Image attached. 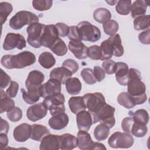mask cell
I'll use <instances>...</instances> for the list:
<instances>
[{
  "label": "cell",
  "instance_id": "cell-50",
  "mask_svg": "<svg viewBox=\"0 0 150 150\" xmlns=\"http://www.w3.org/2000/svg\"><path fill=\"white\" fill-rule=\"evenodd\" d=\"M19 86L15 81H11L9 87L6 91V95L10 98H14L16 96Z\"/></svg>",
  "mask_w": 150,
  "mask_h": 150
},
{
  "label": "cell",
  "instance_id": "cell-37",
  "mask_svg": "<svg viewBox=\"0 0 150 150\" xmlns=\"http://www.w3.org/2000/svg\"><path fill=\"white\" fill-rule=\"evenodd\" d=\"M131 116L135 122L146 125L149 121V114L146 110L139 109L134 113H131Z\"/></svg>",
  "mask_w": 150,
  "mask_h": 150
},
{
  "label": "cell",
  "instance_id": "cell-2",
  "mask_svg": "<svg viewBox=\"0 0 150 150\" xmlns=\"http://www.w3.org/2000/svg\"><path fill=\"white\" fill-rule=\"evenodd\" d=\"M35 62V55L29 51L22 52L15 55L6 54L1 60V64L8 69H23L31 66Z\"/></svg>",
  "mask_w": 150,
  "mask_h": 150
},
{
  "label": "cell",
  "instance_id": "cell-28",
  "mask_svg": "<svg viewBox=\"0 0 150 150\" xmlns=\"http://www.w3.org/2000/svg\"><path fill=\"white\" fill-rule=\"evenodd\" d=\"M66 89L70 95H77L81 90V83L77 77H70L65 83Z\"/></svg>",
  "mask_w": 150,
  "mask_h": 150
},
{
  "label": "cell",
  "instance_id": "cell-12",
  "mask_svg": "<svg viewBox=\"0 0 150 150\" xmlns=\"http://www.w3.org/2000/svg\"><path fill=\"white\" fill-rule=\"evenodd\" d=\"M47 108L43 103L35 104L29 107L26 111L27 118L35 122L43 118L47 113Z\"/></svg>",
  "mask_w": 150,
  "mask_h": 150
},
{
  "label": "cell",
  "instance_id": "cell-5",
  "mask_svg": "<svg viewBox=\"0 0 150 150\" xmlns=\"http://www.w3.org/2000/svg\"><path fill=\"white\" fill-rule=\"evenodd\" d=\"M115 108L111 105L105 104L96 113L92 115L93 123L96 124L100 122L106 125L110 128H112L115 124V119L114 117Z\"/></svg>",
  "mask_w": 150,
  "mask_h": 150
},
{
  "label": "cell",
  "instance_id": "cell-13",
  "mask_svg": "<svg viewBox=\"0 0 150 150\" xmlns=\"http://www.w3.org/2000/svg\"><path fill=\"white\" fill-rule=\"evenodd\" d=\"M61 84L62 83L59 80L50 78L47 82L40 86L41 97L45 98L46 97L61 93Z\"/></svg>",
  "mask_w": 150,
  "mask_h": 150
},
{
  "label": "cell",
  "instance_id": "cell-27",
  "mask_svg": "<svg viewBox=\"0 0 150 150\" xmlns=\"http://www.w3.org/2000/svg\"><path fill=\"white\" fill-rule=\"evenodd\" d=\"M49 134L50 131L46 126L35 124L32 125V131L30 138L36 141H41L44 137Z\"/></svg>",
  "mask_w": 150,
  "mask_h": 150
},
{
  "label": "cell",
  "instance_id": "cell-19",
  "mask_svg": "<svg viewBox=\"0 0 150 150\" xmlns=\"http://www.w3.org/2000/svg\"><path fill=\"white\" fill-rule=\"evenodd\" d=\"M40 86L38 87H29L27 88L28 91L21 88V91L22 94V98L27 104H33L39 100L40 97H41Z\"/></svg>",
  "mask_w": 150,
  "mask_h": 150
},
{
  "label": "cell",
  "instance_id": "cell-43",
  "mask_svg": "<svg viewBox=\"0 0 150 150\" xmlns=\"http://www.w3.org/2000/svg\"><path fill=\"white\" fill-rule=\"evenodd\" d=\"M52 0H34L32 1L33 7L39 11L49 10L52 7Z\"/></svg>",
  "mask_w": 150,
  "mask_h": 150
},
{
  "label": "cell",
  "instance_id": "cell-23",
  "mask_svg": "<svg viewBox=\"0 0 150 150\" xmlns=\"http://www.w3.org/2000/svg\"><path fill=\"white\" fill-rule=\"evenodd\" d=\"M72 73L63 66L53 69L50 73V78L59 80L62 84H65L69 78L71 77Z\"/></svg>",
  "mask_w": 150,
  "mask_h": 150
},
{
  "label": "cell",
  "instance_id": "cell-15",
  "mask_svg": "<svg viewBox=\"0 0 150 150\" xmlns=\"http://www.w3.org/2000/svg\"><path fill=\"white\" fill-rule=\"evenodd\" d=\"M31 131V125L27 123L21 124L14 128L13 131V138L18 142H25L30 137Z\"/></svg>",
  "mask_w": 150,
  "mask_h": 150
},
{
  "label": "cell",
  "instance_id": "cell-46",
  "mask_svg": "<svg viewBox=\"0 0 150 150\" xmlns=\"http://www.w3.org/2000/svg\"><path fill=\"white\" fill-rule=\"evenodd\" d=\"M87 57L94 60H98L101 59V52L100 47L98 45H93L87 49Z\"/></svg>",
  "mask_w": 150,
  "mask_h": 150
},
{
  "label": "cell",
  "instance_id": "cell-52",
  "mask_svg": "<svg viewBox=\"0 0 150 150\" xmlns=\"http://www.w3.org/2000/svg\"><path fill=\"white\" fill-rule=\"evenodd\" d=\"M1 90L5 88L11 82V79L2 69H1Z\"/></svg>",
  "mask_w": 150,
  "mask_h": 150
},
{
  "label": "cell",
  "instance_id": "cell-42",
  "mask_svg": "<svg viewBox=\"0 0 150 150\" xmlns=\"http://www.w3.org/2000/svg\"><path fill=\"white\" fill-rule=\"evenodd\" d=\"M103 28L104 33L109 36H113L116 34L118 30L119 25L117 21L115 20H111L107 21L103 24Z\"/></svg>",
  "mask_w": 150,
  "mask_h": 150
},
{
  "label": "cell",
  "instance_id": "cell-34",
  "mask_svg": "<svg viewBox=\"0 0 150 150\" xmlns=\"http://www.w3.org/2000/svg\"><path fill=\"white\" fill-rule=\"evenodd\" d=\"M117 102L120 105L127 109L132 108L136 105L133 98L125 91L119 94L117 97Z\"/></svg>",
  "mask_w": 150,
  "mask_h": 150
},
{
  "label": "cell",
  "instance_id": "cell-47",
  "mask_svg": "<svg viewBox=\"0 0 150 150\" xmlns=\"http://www.w3.org/2000/svg\"><path fill=\"white\" fill-rule=\"evenodd\" d=\"M116 63L112 60H104L102 63V67L105 73L108 74L115 73Z\"/></svg>",
  "mask_w": 150,
  "mask_h": 150
},
{
  "label": "cell",
  "instance_id": "cell-18",
  "mask_svg": "<svg viewBox=\"0 0 150 150\" xmlns=\"http://www.w3.org/2000/svg\"><path fill=\"white\" fill-rule=\"evenodd\" d=\"M39 149L40 150H58L60 149L59 135L48 134L41 140Z\"/></svg>",
  "mask_w": 150,
  "mask_h": 150
},
{
  "label": "cell",
  "instance_id": "cell-31",
  "mask_svg": "<svg viewBox=\"0 0 150 150\" xmlns=\"http://www.w3.org/2000/svg\"><path fill=\"white\" fill-rule=\"evenodd\" d=\"M108 39L111 42L114 49L113 56L115 57H121L124 54V48L122 45L121 39L119 34H115L110 36Z\"/></svg>",
  "mask_w": 150,
  "mask_h": 150
},
{
  "label": "cell",
  "instance_id": "cell-56",
  "mask_svg": "<svg viewBox=\"0 0 150 150\" xmlns=\"http://www.w3.org/2000/svg\"><path fill=\"white\" fill-rule=\"evenodd\" d=\"M0 142H1V149H2L5 148V147L8 146V138L6 134H5V133L0 134Z\"/></svg>",
  "mask_w": 150,
  "mask_h": 150
},
{
  "label": "cell",
  "instance_id": "cell-20",
  "mask_svg": "<svg viewBox=\"0 0 150 150\" xmlns=\"http://www.w3.org/2000/svg\"><path fill=\"white\" fill-rule=\"evenodd\" d=\"M69 121V116L67 114L63 112L52 116L49 120L48 124L52 129L61 130L67 125Z\"/></svg>",
  "mask_w": 150,
  "mask_h": 150
},
{
  "label": "cell",
  "instance_id": "cell-41",
  "mask_svg": "<svg viewBox=\"0 0 150 150\" xmlns=\"http://www.w3.org/2000/svg\"><path fill=\"white\" fill-rule=\"evenodd\" d=\"M148 128L146 125L135 122L132 125L131 129V134L138 138L144 137L147 133Z\"/></svg>",
  "mask_w": 150,
  "mask_h": 150
},
{
  "label": "cell",
  "instance_id": "cell-45",
  "mask_svg": "<svg viewBox=\"0 0 150 150\" xmlns=\"http://www.w3.org/2000/svg\"><path fill=\"white\" fill-rule=\"evenodd\" d=\"M8 118L12 122H17L22 118V111L18 107H14L7 111Z\"/></svg>",
  "mask_w": 150,
  "mask_h": 150
},
{
  "label": "cell",
  "instance_id": "cell-3",
  "mask_svg": "<svg viewBox=\"0 0 150 150\" xmlns=\"http://www.w3.org/2000/svg\"><path fill=\"white\" fill-rule=\"evenodd\" d=\"M80 40L96 42L101 38V31L98 28L90 22L83 21L77 26Z\"/></svg>",
  "mask_w": 150,
  "mask_h": 150
},
{
  "label": "cell",
  "instance_id": "cell-30",
  "mask_svg": "<svg viewBox=\"0 0 150 150\" xmlns=\"http://www.w3.org/2000/svg\"><path fill=\"white\" fill-rule=\"evenodd\" d=\"M38 61L39 64L45 69H50L56 63V59L53 55L47 52L42 53L39 56Z\"/></svg>",
  "mask_w": 150,
  "mask_h": 150
},
{
  "label": "cell",
  "instance_id": "cell-48",
  "mask_svg": "<svg viewBox=\"0 0 150 150\" xmlns=\"http://www.w3.org/2000/svg\"><path fill=\"white\" fill-rule=\"evenodd\" d=\"M62 66L67 69L72 73V74L77 72L79 67L78 63L74 60L71 59L65 60L62 63Z\"/></svg>",
  "mask_w": 150,
  "mask_h": 150
},
{
  "label": "cell",
  "instance_id": "cell-38",
  "mask_svg": "<svg viewBox=\"0 0 150 150\" xmlns=\"http://www.w3.org/2000/svg\"><path fill=\"white\" fill-rule=\"evenodd\" d=\"M134 28L137 30L148 29L149 28V15H142L135 18Z\"/></svg>",
  "mask_w": 150,
  "mask_h": 150
},
{
  "label": "cell",
  "instance_id": "cell-6",
  "mask_svg": "<svg viewBox=\"0 0 150 150\" xmlns=\"http://www.w3.org/2000/svg\"><path fill=\"white\" fill-rule=\"evenodd\" d=\"M64 96L61 93L46 97L43 101L52 116L64 112Z\"/></svg>",
  "mask_w": 150,
  "mask_h": 150
},
{
  "label": "cell",
  "instance_id": "cell-53",
  "mask_svg": "<svg viewBox=\"0 0 150 150\" xmlns=\"http://www.w3.org/2000/svg\"><path fill=\"white\" fill-rule=\"evenodd\" d=\"M93 70V74L97 81H101L105 77V72L103 69L99 66H94Z\"/></svg>",
  "mask_w": 150,
  "mask_h": 150
},
{
  "label": "cell",
  "instance_id": "cell-55",
  "mask_svg": "<svg viewBox=\"0 0 150 150\" xmlns=\"http://www.w3.org/2000/svg\"><path fill=\"white\" fill-rule=\"evenodd\" d=\"M68 38L70 40H80L77 26H70Z\"/></svg>",
  "mask_w": 150,
  "mask_h": 150
},
{
  "label": "cell",
  "instance_id": "cell-22",
  "mask_svg": "<svg viewBox=\"0 0 150 150\" xmlns=\"http://www.w3.org/2000/svg\"><path fill=\"white\" fill-rule=\"evenodd\" d=\"M60 149L71 150L77 146V139L72 134L66 133L59 135Z\"/></svg>",
  "mask_w": 150,
  "mask_h": 150
},
{
  "label": "cell",
  "instance_id": "cell-11",
  "mask_svg": "<svg viewBox=\"0 0 150 150\" xmlns=\"http://www.w3.org/2000/svg\"><path fill=\"white\" fill-rule=\"evenodd\" d=\"M59 36L55 25H46L41 39L42 46L50 49L53 43L59 38Z\"/></svg>",
  "mask_w": 150,
  "mask_h": 150
},
{
  "label": "cell",
  "instance_id": "cell-36",
  "mask_svg": "<svg viewBox=\"0 0 150 150\" xmlns=\"http://www.w3.org/2000/svg\"><path fill=\"white\" fill-rule=\"evenodd\" d=\"M50 49L53 53L59 56H63L67 52V47L64 42L60 38H59L53 43Z\"/></svg>",
  "mask_w": 150,
  "mask_h": 150
},
{
  "label": "cell",
  "instance_id": "cell-29",
  "mask_svg": "<svg viewBox=\"0 0 150 150\" xmlns=\"http://www.w3.org/2000/svg\"><path fill=\"white\" fill-rule=\"evenodd\" d=\"M93 18L96 22L104 24L111 19V13L105 8H99L94 11Z\"/></svg>",
  "mask_w": 150,
  "mask_h": 150
},
{
  "label": "cell",
  "instance_id": "cell-8",
  "mask_svg": "<svg viewBox=\"0 0 150 150\" xmlns=\"http://www.w3.org/2000/svg\"><path fill=\"white\" fill-rule=\"evenodd\" d=\"M134 142L132 135L125 132H115L108 139V145L112 148H129Z\"/></svg>",
  "mask_w": 150,
  "mask_h": 150
},
{
  "label": "cell",
  "instance_id": "cell-16",
  "mask_svg": "<svg viewBox=\"0 0 150 150\" xmlns=\"http://www.w3.org/2000/svg\"><path fill=\"white\" fill-rule=\"evenodd\" d=\"M77 126L79 130L85 131H89L93 123V117L91 113L88 111H82L77 114Z\"/></svg>",
  "mask_w": 150,
  "mask_h": 150
},
{
  "label": "cell",
  "instance_id": "cell-25",
  "mask_svg": "<svg viewBox=\"0 0 150 150\" xmlns=\"http://www.w3.org/2000/svg\"><path fill=\"white\" fill-rule=\"evenodd\" d=\"M148 5V3L146 1L142 0L135 1L131 5V16L135 19L139 16L144 15L146 13Z\"/></svg>",
  "mask_w": 150,
  "mask_h": 150
},
{
  "label": "cell",
  "instance_id": "cell-9",
  "mask_svg": "<svg viewBox=\"0 0 150 150\" xmlns=\"http://www.w3.org/2000/svg\"><path fill=\"white\" fill-rule=\"evenodd\" d=\"M83 97L86 108L91 115L96 113L105 103V100L103 94L99 92L86 93Z\"/></svg>",
  "mask_w": 150,
  "mask_h": 150
},
{
  "label": "cell",
  "instance_id": "cell-24",
  "mask_svg": "<svg viewBox=\"0 0 150 150\" xmlns=\"http://www.w3.org/2000/svg\"><path fill=\"white\" fill-rule=\"evenodd\" d=\"M77 146L81 150H89L93 142L90 134L87 131L79 130L77 135Z\"/></svg>",
  "mask_w": 150,
  "mask_h": 150
},
{
  "label": "cell",
  "instance_id": "cell-40",
  "mask_svg": "<svg viewBox=\"0 0 150 150\" xmlns=\"http://www.w3.org/2000/svg\"><path fill=\"white\" fill-rule=\"evenodd\" d=\"M13 6L11 3L1 2L0 3V20L2 25L6 21L8 16L12 12Z\"/></svg>",
  "mask_w": 150,
  "mask_h": 150
},
{
  "label": "cell",
  "instance_id": "cell-54",
  "mask_svg": "<svg viewBox=\"0 0 150 150\" xmlns=\"http://www.w3.org/2000/svg\"><path fill=\"white\" fill-rule=\"evenodd\" d=\"M149 34H150L149 29H148L146 30L143 31L141 33H140L138 35V39L141 42V43L144 45H149L150 43Z\"/></svg>",
  "mask_w": 150,
  "mask_h": 150
},
{
  "label": "cell",
  "instance_id": "cell-57",
  "mask_svg": "<svg viewBox=\"0 0 150 150\" xmlns=\"http://www.w3.org/2000/svg\"><path fill=\"white\" fill-rule=\"evenodd\" d=\"M1 133H5V134H8L9 128V125L8 122L4 120L2 118H1Z\"/></svg>",
  "mask_w": 150,
  "mask_h": 150
},
{
  "label": "cell",
  "instance_id": "cell-51",
  "mask_svg": "<svg viewBox=\"0 0 150 150\" xmlns=\"http://www.w3.org/2000/svg\"><path fill=\"white\" fill-rule=\"evenodd\" d=\"M55 26L57 30L59 36L60 37H66L69 35L70 27L62 22H58L55 25Z\"/></svg>",
  "mask_w": 150,
  "mask_h": 150
},
{
  "label": "cell",
  "instance_id": "cell-35",
  "mask_svg": "<svg viewBox=\"0 0 150 150\" xmlns=\"http://www.w3.org/2000/svg\"><path fill=\"white\" fill-rule=\"evenodd\" d=\"M110 134V128L102 123L98 124L94 129V136L98 141H104Z\"/></svg>",
  "mask_w": 150,
  "mask_h": 150
},
{
  "label": "cell",
  "instance_id": "cell-1",
  "mask_svg": "<svg viewBox=\"0 0 150 150\" xmlns=\"http://www.w3.org/2000/svg\"><path fill=\"white\" fill-rule=\"evenodd\" d=\"M127 93L133 98L135 105L144 104L147 100L146 86L141 80V73L134 68L129 69Z\"/></svg>",
  "mask_w": 150,
  "mask_h": 150
},
{
  "label": "cell",
  "instance_id": "cell-33",
  "mask_svg": "<svg viewBox=\"0 0 150 150\" xmlns=\"http://www.w3.org/2000/svg\"><path fill=\"white\" fill-rule=\"evenodd\" d=\"M15 101L9 97L6 92L3 90H1V107L0 113L2 114L5 111H8L15 107Z\"/></svg>",
  "mask_w": 150,
  "mask_h": 150
},
{
  "label": "cell",
  "instance_id": "cell-7",
  "mask_svg": "<svg viewBox=\"0 0 150 150\" xmlns=\"http://www.w3.org/2000/svg\"><path fill=\"white\" fill-rule=\"evenodd\" d=\"M46 25L39 22H35L29 25L27 29V42L29 45L34 48H40L42 46L41 39Z\"/></svg>",
  "mask_w": 150,
  "mask_h": 150
},
{
  "label": "cell",
  "instance_id": "cell-26",
  "mask_svg": "<svg viewBox=\"0 0 150 150\" xmlns=\"http://www.w3.org/2000/svg\"><path fill=\"white\" fill-rule=\"evenodd\" d=\"M68 104L70 111L74 114H77L79 112L86 110L84 100L81 96L70 97L68 101Z\"/></svg>",
  "mask_w": 150,
  "mask_h": 150
},
{
  "label": "cell",
  "instance_id": "cell-39",
  "mask_svg": "<svg viewBox=\"0 0 150 150\" xmlns=\"http://www.w3.org/2000/svg\"><path fill=\"white\" fill-rule=\"evenodd\" d=\"M131 5L130 0L118 1L115 6V11L121 15H127L131 12Z\"/></svg>",
  "mask_w": 150,
  "mask_h": 150
},
{
  "label": "cell",
  "instance_id": "cell-14",
  "mask_svg": "<svg viewBox=\"0 0 150 150\" xmlns=\"http://www.w3.org/2000/svg\"><path fill=\"white\" fill-rule=\"evenodd\" d=\"M68 47L70 52L78 59H86L87 57L88 47L81 40H70Z\"/></svg>",
  "mask_w": 150,
  "mask_h": 150
},
{
  "label": "cell",
  "instance_id": "cell-17",
  "mask_svg": "<svg viewBox=\"0 0 150 150\" xmlns=\"http://www.w3.org/2000/svg\"><path fill=\"white\" fill-rule=\"evenodd\" d=\"M129 68L127 64L124 62L116 63L115 79L117 81L121 86H127L129 81Z\"/></svg>",
  "mask_w": 150,
  "mask_h": 150
},
{
  "label": "cell",
  "instance_id": "cell-59",
  "mask_svg": "<svg viewBox=\"0 0 150 150\" xmlns=\"http://www.w3.org/2000/svg\"><path fill=\"white\" fill-rule=\"evenodd\" d=\"M106 2H107L108 4H110V5H114V4H115V3H116V2H117V1H106Z\"/></svg>",
  "mask_w": 150,
  "mask_h": 150
},
{
  "label": "cell",
  "instance_id": "cell-21",
  "mask_svg": "<svg viewBox=\"0 0 150 150\" xmlns=\"http://www.w3.org/2000/svg\"><path fill=\"white\" fill-rule=\"evenodd\" d=\"M45 80L44 74L37 70H34L29 72L25 81L26 88L32 87H38L42 85Z\"/></svg>",
  "mask_w": 150,
  "mask_h": 150
},
{
  "label": "cell",
  "instance_id": "cell-10",
  "mask_svg": "<svg viewBox=\"0 0 150 150\" xmlns=\"http://www.w3.org/2000/svg\"><path fill=\"white\" fill-rule=\"evenodd\" d=\"M2 46L5 50H11L15 48L22 50L26 46V42L22 35L8 33L5 36Z\"/></svg>",
  "mask_w": 150,
  "mask_h": 150
},
{
  "label": "cell",
  "instance_id": "cell-4",
  "mask_svg": "<svg viewBox=\"0 0 150 150\" xmlns=\"http://www.w3.org/2000/svg\"><path fill=\"white\" fill-rule=\"evenodd\" d=\"M39 21L38 16L34 13L27 11H21L11 18L9 26L13 29L19 30L25 25L39 22Z\"/></svg>",
  "mask_w": 150,
  "mask_h": 150
},
{
  "label": "cell",
  "instance_id": "cell-44",
  "mask_svg": "<svg viewBox=\"0 0 150 150\" xmlns=\"http://www.w3.org/2000/svg\"><path fill=\"white\" fill-rule=\"evenodd\" d=\"M84 81L90 85L94 84L97 82V80L93 74V70L90 68H84L80 73Z\"/></svg>",
  "mask_w": 150,
  "mask_h": 150
},
{
  "label": "cell",
  "instance_id": "cell-58",
  "mask_svg": "<svg viewBox=\"0 0 150 150\" xmlns=\"http://www.w3.org/2000/svg\"><path fill=\"white\" fill-rule=\"evenodd\" d=\"M90 149H106V148L104 145L101 143L93 142Z\"/></svg>",
  "mask_w": 150,
  "mask_h": 150
},
{
  "label": "cell",
  "instance_id": "cell-32",
  "mask_svg": "<svg viewBox=\"0 0 150 150\" xmlns=\"http://www.w3.org/2000/svg\"><path fill=\"white\" fill-rule=\"evenodd\" d=\"M101 52V60H110L114 54V49L111 42L108 39L103 41L100 45Z\"/></svg>",
  "mask_w": 150,
  "mask_h": 150
},
{
  "label": "cell",
  "instance_id": "cell-49",
  "mask_svg": "<svg viewBox=\"0 0 150 150\" xmlns=\"http://www.w3.org/2000/svg\"><path fill=\"white\" fill-rule=\"evenodd\" d=\"M134 120L132 116L125 117L122 120L121 122V128L124 132L131 134V129Z\"/></svg>",
  "mask_w": 150,
  "mask_h": 150
}]
</instances>
